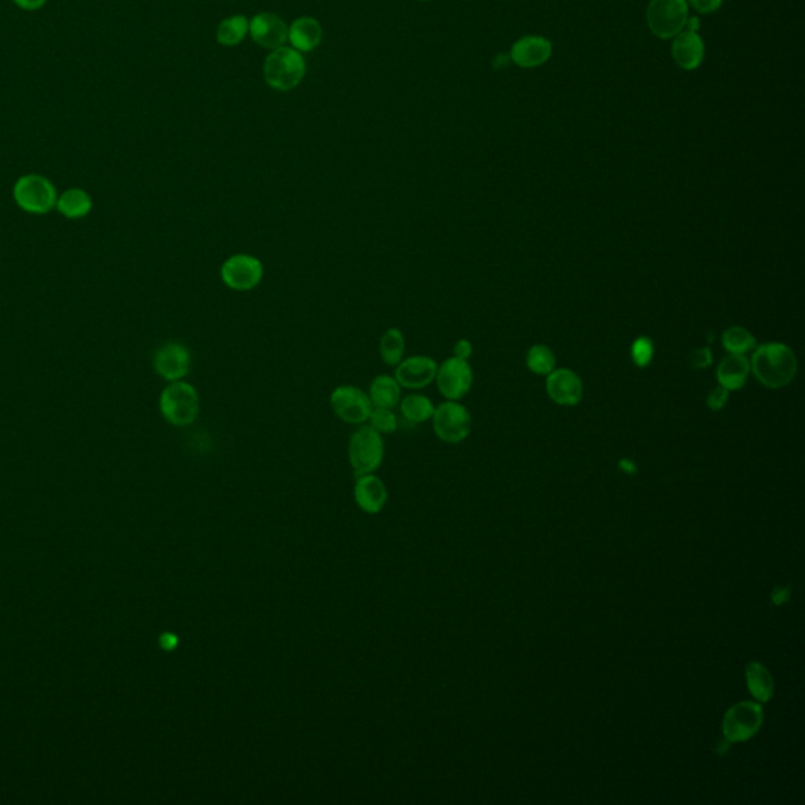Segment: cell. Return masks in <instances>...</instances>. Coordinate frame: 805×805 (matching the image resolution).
Returning <instances> with one entry per match:
<instances>
[{
  "label": "cell",
  "mask_w": 805,
  "mask_h": 805,
  "mask_svg": "<svg viewBox=\"0 0 805 805\" xmlns=\"http://www.w3.org/2000/svg\"><path fill=\"white\" fill-rule=\"evenodd\" d=\"M689 362H691L692 368H696V370L708 368L713 364V353H711V349L708 346L694 349Z\"/></svg>",
  "instance_id": "cell-31"
},
{
  "label": "cell",
  "mask_w": 805,
  "mask_h": 805,
  "mask_svg": "<svg viewBox=\"0 0 805 805\" xmlns=\"http://www.w3.org/2000/svg\"><path fill=\"white\" fill-rule=\"evenodd\" d=\"M722 2L724 0H687V5H691L700 15H711L719 10Z\"/></svg>",
  "instance_id": "cell-33"
},
{
  "label": "cell",
  "mask_w": 805,
  "mask_h": 805,
  "mask_svg": "<svg viewBox=\"0 0 805 805\" xmlns=\"http://www.w3.org/2000/svg\"><path fill=\"white\" fill-rule=\"evenodd\" d=\"M687 19V0H651L646 10L648 27L661 40H670L683 32Z\"/></svg>",
  "instance_id": "cell-7"
},
{
  "label": "cell",
  "mask_w": 805,
  "mask_h": 805,
  "mask_svg": "<svg viewBox=\"0 0 805 805\" xmlns=\"http://www.w3.org/2000/svg\"><path fill=\"white\" fill-rule=\"evenodd\" d=\"M746 675H748V689L754 694L755 698H759L761 702H766V700H769L772 697L774 681H772L771 674L766 670L765 666H761L759 663H750Z\"/></svg>",
  "instance_id": "cell-26"
},
{
  "label": "cell",
  "mask_w": 805,
  "mask_h": 805,
  "mask_svg": "<svg viewBox=\"0 0 805 805\" xmlns=\"http://www.w3.org/2000/svg\"><path fill=\"white\" fill-rule=\"evenodd\" d=\"M750 373L748 360L741 355H728L720 360L716 377L728 392L743 387Z\"/></svg>",
  "instance_id": "cell-20"
},
{
  "label": "cell",
  "mask_w": 805,
  "mask_h": 805,
  "mask_svg": "<svg viewBox=\"0 0 805 805\" xmlns=\"http://www.w3.org/2000/svg\"><path fill=\"white\" fill-rule=\"evenodd\" d=\"M653 356H655V345L651 342V338L639 337L633 343L631 357L635 360V366L645 368L650 366Z\"/></svg>",
  "instance_id": "cell-30"
},
{
  "label": "cell",
  "mask_w": 805,
  "mask_h": 805,
  "mask_svg": "<svg viewBox=\"0 0 805 805\" xmlns=\"http://www.w3.org/2000/svg\"><path fill=\"white\" fill-rule=\"evenodd\" d=\"M431 422L434 434L447 444L463 442L472 429L470 414L466 406L458 401L447 400L446 403L436 406Z\"/></svg>",
  "instance_id": "cell-8"
},
{
  "label": "cell",
  "mask_w": 805,
  "mask_h": 805,
  "mask_svg": "<svg viewBox=\"0 0 805 805\" xmlns=\"http://www.w3.org/2000/svg\"><path fill=\"white\" fill-rule=\"evenodd\" d=\"M728 390L727 388L719 387L713 388L708 395V400H707V405H708L709 409L711 411H720V409H724L726 408L727 403H728Z\"/></svg>",
  "instance_id": "cell-32"
},
{
  "label": "cell",
  "mask_w": 805,
  "mask_h": 805,
  "mask_svg": "<svg viewBox=\"0 0 805 805\" xmlns=\"http://www.w3.org/2000/svg\"><path fill=\"white\" fill-rule=\"evenodd\" d=\"M266 84L277 92H290L303 82L305 62L301 52L280 46L269 54L263 65Z\"/></svg>",
  "instance_id": "cell-3"
},
{
  "label": "cell",
  "mask_w": 805,
  "mask_h": 805,
  "mask_svg": "<svg viewBox=\"0 0 805 805\" xmlns=\"http://www.w3.org/2000/svg\"><path fill=\"white\" fill-rule=\"evenodd\" d=\"M331 409L342 422L348 425H364L368 422L373 405L370 397L356 386H338L329 397Z\"/></svg>",
  "instance_id": "cell-9"
},
{
  "label": "cell",
  "mask_w": 805,
  "mask_h": 805,
  "mask_svg": "<svg viewBox=\"0 0 805 805\" xmlns=\"http://www.w3.org/2000/svg\"><path fill=\"white\" fill-rule=\"evenodd\" d=\"M162 418L173 427H189L201 414V397L192 384L181 381L169 383L160 397Z\"/></svg>",
  "instance_id": "cell-2"
},
{
  "label": "cell",
  "mask_w": 805,
  "mask_h": 805,
  "mask_svg": "<svg viewBox=\"0 0 805 805\" xmlns=\"http://www.w3.org/2000/svg\"><path fill=\"white\" fill-rule=\"evenodd\" d=\"M379 357L383 360V364L387 366H395L405 359L406 353V338L405 334L398 327H388L379 338Z\"/></svg>",
  "instance_id": "cell-23"
},
{
  "label": "cell",
  "mask_w": 805,
  "mask_h": 805,
  "mask_svg": "<svg viewBox=\"0 0 805 805\" xmlns=\"http://www.w3.org/2000/svg\"><path fill=\"white\" fill-rule=\"evenodd\" d=\"M527 366L535 375L548 377L549 373L554 370V353L548 346H544V345H535L527 353Z\"/></svg>",
  "instance_id": "cell-28"
},
{
  "label": "cell",
  "mask_w": 805,
  "mask_h": 805,
  "mask_svg": "<svg viewBox=\"0 0 805 805\" xmlns=\"http://www.w3.org/2000/svg\"><path fill=\"white\" fill-rule=\"evenodd\" d=\"M722 345L728 355L744 356L757 345L754 335L741 325H733L722 335Z\"/></svg>",
  "instance_id": "cell-27"
},
{
  "label": "cell",
  "mask_w": 805,
  "mask_h": 805,
  "mask_svg": "<svg viewBox=\"0 0 805 805\" xmlns=\"http://www.w3.org/2000/svg\"><path fill=\"white\" fill-rule=\"evenodd\" d=\"M263 277V262L251 253L230 255L221 266V280L232 292H252L260 286Z\"/></svg>",
  "instance_id": "cell-6"
},
{
  "label": "cell",
  "mask_w": 805,
  "mask_h": 805,
  "mask_svg": "<svg viewBox=\"0 0 805 805\" xmlns=\"http://www.w3.org/2000/svg\"><path fill=\"white\" fill-rule=\"evenodd\" d=\"M348 457L356 477L373 474L383 464V434L377 433L368 423L360 425L349 439Z\"/></svg>",
  "instance_id": "cell-4"
},
{
  "label": "cell",
  "mask_w": 805,
  "mask_h": 805,
  "mask_svg": "<svg viewBox=\"0 0 805 805\" xmlns=\"http://www.w3.org/2000/svg\"><path fill=\"white\" fill-rule=\"evenodd\" d=\"M323 29L315 17H297L288 27V41L293 49L299 52H310L320 46Z\"/></svg>",
  "instance_id": "cell-19"
},
{
  "label": "cell",
  "mask_w": 805,
  "mask_h": 805,
  "mask_svg": "<svg viewBox=\"0 0 805 805\" xmlns=\"http://www.w3.org/2000/svg\"><path fill=\"white\" fill-rule=\"evenodd\" d=\"M13 2L17 8H21L24 12H36L46 5L47 0H13Z\"/></svg>",
  "instance_id": "cell-35"
},
{
  "label": "cell",
  "mask_w": 805,
  "mask_h": 805,
  "mask_svg": "<svg viewBox=\"0 0 805 805\" xmlns=\"http://www.w3.org/2000/svg\"><path fill=\"white\" fill-rule=\"evenodd\" d=\"M252 40L266 49H277L288 41V26L275 13H258L249 21Z\"/></svg>",
  "instance_id": "cell-14"
},
{
  "label": "cell",
  "mask_w": 805,
  "mask_h": 805,
  "mask_svg": "<svg viewBox=\"0 0 805 805\" xmlns=\"http://www.w3.org/2000/svg\"><path fill=\"white\" fill-rule=\"evenodd\" d=\"M366 423L379 434H392L398 428V416L388 408H373Z\"/></svg>",
  "instance_id": "cell-29"
},
{
  "label": "cell",
  "mask_w": 805,
  "mask_h": 805,
  "mask_svg": "<svg viewBox=\"0 0 805 805\" xmlns=\"http://www.w3.org/2000/svg\"><path fill=\"white\" fill-rule=\"evenodd\" d=\"M418 2H428V0H418Z\"/></svg>",
  "instance_id": "cell-37"
},
{
  "label": "cell",
  "mask_w": 805,
  "mask_h": 805,
  "mask_svg": "<svg viewBox=\"0 0 805 805\" xmlns=\"http://www.w3.org/2000/svg\"><path fill=\"white\" fill-rule=\"evenodd\" d=\"M160 640H162V642H160V645L164 646V648H167V650H171L173 646L177 645V637H175V635H162V639Z\"/></svg>",
  "instance_id": "cell-36"
},
{
  "label": "cell",
  "mask_w": 805,
  "mask_h": 805,
  "mask_svg": "<svg viewBox=\"0 0 805 805\" xmlns=\"http://www.w3.org/2000/svg\"><path fill=\"white\" fill-rule=\"evenodd\" d=\"M546 390L549 398L557 405L574 406L583 400V387L581 377L566 368L552 370L548 375Z\"/></svg>",
  "instance_id": "cell-15"
},
{
  "label": "cell",
  "mask_w": 805,
  "mask_h": 805,
  "mask_svg": "<svg viewBox=\"0 0 805 805\" xmlns=\"http://www.w3.org/2000/svg\"><path fill=\"white\" fill-rule=\"evenodd\" d=\"M191 366H192V356L183 343H164L156 349L153 356V368L156 375L169 383L184 379L191 372Z\"/></svg>",
  "instance_id": "cell-12"
},
{
  "label": "cell",
  "mask_w": 805,
  "mask_h": 805,
  "mask_svg": "<svg viewBox=\"0 0 805 805\" xmlns=\"http://www.w3.org/2000/svg\"><path fill=\"white\" fill-rule=\"evenodd\" d=\"M387 486L375 474L357 475L355 486L356 503L366 513L377 514L387 503Z\"/></svg>",
  "instance_id": "cell-17"
},
{
  "label": "cell",
  "mask_w": 805,
  "mask_h": 805,
  "mask_svg": "<svg viewBox=\"0 0 805 805\" xmlns=\"http://www.w3.org/2000/svg\"><path fill=\"white\" fill-rule=\"evenodd\" d=\"M13 197L21 210L30 214H46L57 205L54 184L41 175H24L13 188Z\"/></svg>",
  "instance_id": "cell-5"
},
{
  "label": "cell",
  "mask_w": 805,
  "mask_h": 805,
  "mask_svg": "<svg viewBox=\"0 0 805 805\" xmlns=\"http://www.w3.org/2000/svg\"><path fill=\"white\" fill-rule=\"evenodd\" d=\"M763 722V708L759 703H738L728 709L724 719V735L728 743L748 741L754 737Z\"/></svg>",
  "instance_id": "cell-11"
},
{
  "label": "cell",
  "mask_w": 805,
  "mask_h": 805,
  "mask_svg": "<svg viewBox=\"0 0 805 805\" xmlns=\"http://www.w3.org/2000/svg\"><path fill=\"white\" fill-rule=\"evenodd\" d=\"M434 383L446 400L459 401L469 394L474 384V372L468 360L451 356L438 366Z\"/></svg>",
  "instance_id": "cell-10"
},
{
  "label": "cell",
  "mask_w": 805,
  "mask_h": 805,
  "mask_svg": "<svg viewBox=\"0 0 805 805\" xmlns=\"http://www.w3.org/2000/svg\"><path fill=\"white\" fill-rule=\"evenodd\" d=\"M750 372L761 386L782 388L793 381L798 373V359L793 349L785 343L771 342L755 349L750 359Z\"/></svg>",
  "instance_id": "cell-1"
},
{
  "label": "cell",
  "mask_w": 805,
  "mask_h": 805,
  "mask_svg": "<svg viewBox=\"0 0 805 805\" xmlns=\"http://www.w3.org/2000/svg\"><path fill=\"white\" fill-rule=\"evenodd\" d=\"M439 364L429 356H409L395 366L394 377L401 387L408 390H422L434 383Z\"/></svg>",
  "instance_id": "cell-13"
},
{
  "label": "cell",
  "mask_w": 805,
  "mask_h": 805,
  "mask_svg": "<svg viewBox=\"0 0 805 805\" xmlns=\"http://www.w3.org/2000/svg\"><path fill=\"white\" fill-rule=\"evenodd\" d=\"M249 32V19L243 15L230 16L223 19L217 27V43L222 46H236L246 38Z\"/></svg>",
  "instance_id": "cell-25"
},
{
  "label": "cell",
  "mask_w": 805,
  "mask_h": 805,
  "mask_svg": "<svg viewBox=\"0 0 805 805\" xmlns=\"http://www.w3.org/2000/svg\"><path fill=\"white\" fill-rule=\"evenodd\" d=\"M58 212L68 219H79L92 212V199L84 189H68L57 199Z\"/></svg>",
  "instance_id": "cell-24"
},
{
  "label": "cell",
  "mask_w": 805,
  "mask_h": 805,
  "mask_svg": "<svg viewBox=\"0 0 805 805\" xmlns=\"http://www.w3.org/2000/svg\"><path fill=\"white\" fill-rule=\"evenodd\" d=\"M552 54V45L544 36L529 35L516 41L510 56L511 60L521 68H537L546 63Z\"/></svg>",
  "instance_id": "cell-16"
},
{
  "label": "cell",
  "mask_w": 805,
  "mask_h": 805,
  "mask_svg": "<svg viewBox=\"0 0 805 805\" xmlns=\"http://www.w3.org/2000/svg\"><path fill=\"white\" fill-rule=\"evenodd\" d=\"M472 343L466 340V338H461V340H458L457 345H455V348H453V356L458 357V359L468 360L470 356H472Z\"/></svg>",
  "instance_id": "cell-34"
},
{
  "label": "cell",
  "mask_w": 805,
  "mask_h": 805,
  "mask_svg": "<svg viewBox=\"0 0 805 805\" xmlns=\"http://www.w3.org/2000/svg\"><path fill=\"white\" fill-rule=\"evenodd\" d=\"M401 392H403V387L394 375H379L373 379L366 394L370 397L373 408L395 409L400 405L401 397H403Z\"/></svg>",
  "instance_id": "cell-21"
},
{
  "label": "cell",
  "mask_w": 805,
  "mask_h": 805,
  "mask_svg": "<svg viewBox=\"0 0 805 805\" xmlns=\"http://www.w3.org/2000/svg\"><path fill=\"white\" fill-rule=\"evenodd\" d=\"M398 408H400L401 418L412 425L428 422L433 418L434 409H436L433 401L429 400L427 395L418 394V392L401 397Z\"/></svg>",
  "instance_id": "cell-22"
},
{
  "label": "cell",
  "mask_w": 805,
  "mask_h": 805,
  "mask_svg": "<svg viewBox=\"0 0 805 805\" xmlns=\"http://www.w3.org/2000/svg\"><path fill=\"white\" fill-rule=\"evenodd\" d=\"M672 56L680 68L687 71L698 68L705 57V45L700 35L697 32L686 30L674 36Z\"/></svg>",
  "instance_id": "cell-18"
}]
</instances>
